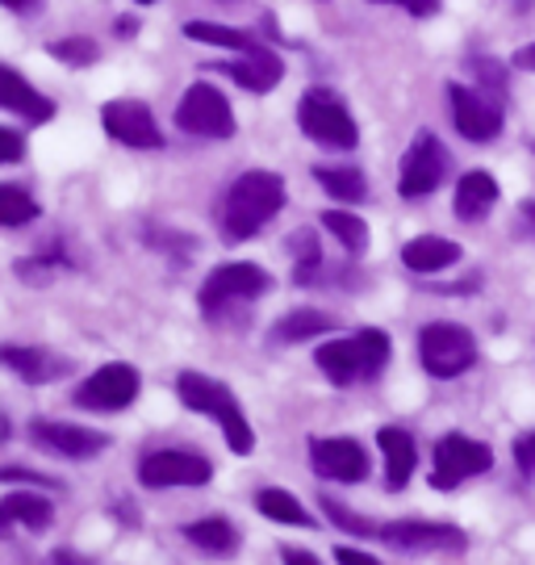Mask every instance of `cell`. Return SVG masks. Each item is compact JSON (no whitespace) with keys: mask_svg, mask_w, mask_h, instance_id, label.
Instances as JSON below:
<instances>
[{"mask_svg":"<svg viewBox=\"0 0 535 565\" xmlns=\"http://www.w3.org/2000/svg\"><path fill=\"white\" fill-rule=\"evenodd\" d=\"M139 4H151V0H139Z\"/></svg>","mask_w":535,"mask_h":565,"instance_id":"44","label":"cell"},{"mask_svg":"<svg viewBox=\"0 0 535 565\" xmlns=\"http://www.w3.org/2000/svg\"><path fill=\"white\" fill-rule=\"evenodd\" d=\"M51 520H55V507L46 503L42 494L18 490V494H9V499L0 503V532H9V527H18V524L30 527V532H46Z\"/></svg>","mask_w":535,"mask_h":565,"instance_id":"23","label":"cell"},{"mask_svg":"<svg viewBox=\"0 0 535 565\" xmlns=\"http://www.w3.org/2000/svg\"><path fill=\"white\" fill-rule=\"evenodd\" d=\"M0 364L13 369L21 382L30 385H51L72 373V361L51 352V348H39V343H4L0 348Z\"/></svg>","mask_w":535,"mask_h":565,"instance_id":"16","label":"cell"},{"mask_svg":"<svg viewBox=\"0 0 535 565\" xmlns=\"http://www.w3.org/2000/svg\"><path fill=\"white\" fill-rule=\"evenodd\" d=\"M4 9H25V4H34V0H0Z\"/></svg>","mask_w":535,"mask_h":565,"instance_id":"43","label":"cell"},{"mask_svg":"<svg viewBox=\"0 0 535 565\" xmlns=\"http://www.w3.org/2000/svg\"><path fill=\"white\" fill-rule=\"evenodd\" d=\"M184 541L189 545H197L201 553H218V557H231L238 548V527L231 520H218V515H210V520H197V524L184 527Z\"/></svg>","mask_w":535,"mask_h":565,"instance_id":"24","label":"cell"},{"mask_svg":"<svg viewBox=\"0 0 535 565\" xmlns=\"http://www.w3.org/2000/svg\"><path fill=\"white\" fill-rule=\"evenodd\" d=\"M322 226H327L352 256H364V252H368V223L356 218L352 210H327V214H322Z\"/></svg>","mask_w":535,"mask_h":565,"instance_id":"28","label":"cell"},{"mask_svg":"<svg viewBox=\"0 0 535 565\" xmlns=\"http://www.w3.org/2000/svg\"><path fill=\"white\" fill-rule=\"evenodd\" d=\"M523 218H527V231L535 235V202H523Z\"/></svg>","mask_w":535,"mask_h":565,"instance_id":"42","label":"cell"},{"mask_svg":"<svg viewBox=\"0 0 535 565\" xmlns=\"http://www.w3.org/2000/svg\"><path fill=\"white\" fill-rule=\"evenodd\" d=\"M285 205V181L277 172H243L231 193H226V205H222V231L226 239H252L264 226L272 223Z\"/></svg>","mask_w":535,"mask_h":565,"instance_id":"1","label":"cell"},{"mask_svg":"<svg viewBox=\"0 0 535 565\" xmlns=\"http://www.w3.org/2000/svg\"><path fill=\"white\" fill-rule=\"evenodd\" d=\"M226 76L235 84H243L247 93H272L280 84V76H285V67H280V60L268 51V46H252V51H243L235 63H226L222 67Z\"/></svg>","mask_w":535,"mask_h":565,"instance_id":"19","label":"cell"},{"mask_svg":"<svg viewBox=\"0 0 535 565\" xmlns=\"http://www.w3.org/2000/svg\"><path fill=\"white\" fill-rule=\"evenodd\" d=\"M377 445H381V457H385V486H389V490H402V486L410 482V469H415V461H418V448H415V440H410V431H402V427H381Z\"/></svg>","mask_w":535,"mask_h":565,"instance_id":"20","label":"cell"},{"mask_svg":"<svg viewBox=\"0 0 535 565\" xmlns=\"http://www.w3.org/2000/svg\"><path fill=\"white\" fill-rule=\"evenodd\" d=\"M298 126L322 147H335V151H352L360 142L356 118L352 109L339 102L331 88H310L298 102Z\"/></svg>","mask_w":535,"mask_h":565,"instance_id":"5","label":"cell"},{"mask_svg":"<svg viewBox=\"0 0 535 565\" xmlns=\"http://www.w3.org/2000/svg\"><path fill=\"white\" fill-rule=\"evenodd\" d=\"M310 465L318 478L327 482L356 486L368 478V452L352 440V436H327V440H310Z\"/></svg>","mask_w":535,"mask_h":565,"instance_id":"13","label":"cell"},{"mask_svg":"<svg viewBox=\"0 0 535 565\" xmlns=\"http://www.w3.org/2000/svg\"><path fill=\"white\" fill-rule=\"evenodd\" d=\"M46 51L60 63H67V67H84V63H93L100 55L93 39H63V42H51Z\"/></svg>","mask_w":535,"mask_h":565,"instance_id":"32","label":"cell"},{"mask_svg":"<svg viewBox=\"0 0 535 565\" xmlns=\"http://www.w3.org/2000/svg\"><path fill=\"white\" fill-rule=\"evenodd\" d=\"M377 536L385 545L397 548H464L469 536L452 524H427V520H397V524L377 527Z\"/></svg>","mask_w":535,"mask_h":565,"instance_id":"17","label":"cell"},{"mask_svg":"<svg viewBox=\"0 0 535 565\" xmlns=\"http://www.w3.org/2000/svg\"><path fill=\"white\" fill-rule=\"evenodd\" d=\"M0 482H30V486H51V490H60L51 478H42L34 469H18V465H4V469H0Z\"/></svg>","mask_w":535,"mask_h":565,"instance_id":"35","label":"cell"},{"mask_svg":"<svg viewBox=\"0 0 535 565\" xmlns=\"http://www.w3.org/2000/svg\"><path fill=\"white\" fill-rule=\"evenodd\" d=\"M39 214H42L39 202H34L25 189L0 184V226H25V223H34Z\"/></svg>","mask_w":535,"mask_h":565,"instance_id":"30","label":"cell"},{"mask_svg":"<svg viewBox=\"0 0 535 565\" xmlns=\"http://www.w3.org/2000/svg\"><path fill=\"white\" fill-rule=\"evenodd\" d=\"M497 202V181L485 168H473L457 181V218L460 223H477L485 218Z\"/></svg>","mask_w":535,"mask_h":565,"instance_id":"21","label":"cell"},{"mask_svg":"<svg viewBox=\"0 0 535 565\" xmlns=\"http://www.w3.org/2000/svg\"><path fill=\"white\" fill-rule=\"evenodd\" d=\"M139 369L135 364H100L97 373L76 390V403L84 411H105V415H118L126 406L139 398Z\"/></svg>","mask_w":535,"mask_h":565,"instance_id":"10","label":"cell"},{"mask_svg":"<svg viewBox=\"0 0 535 565\" xmlns=\"http://www.w3.org/2000/svg\"><path fill=\"white\" fill-rule=\"evenodd\" d=\"M55 565H97V562H84V557H76L72 548H60V553H55Z\"/></svg>","mask_w":535,"mask_h":565,"instance_id":"41","label":"cell"},{"mask_svg":"<svg viewBox=\"0 0 535 565\" xmlns=\"http://www.w3.org/2000/svg\"><path fill=\"white\" fill-rule=\"evenodd\" d=\"M490 465H494V452H490V445H481V440L464 436V431H448V436L436 445L431 486H436V490H452V486H460L464 478L485 473Z\"/></svg>","mask_w":535,"mask_h":565,"instance_id":"9","label":"cell"},{"mask_svg":"<svg viewBox=\"0 0 535 565\" xmlns=\"http://www.w3.org/2000/svg\"><path fill=\"white\" fill-rule=\"evenodd\" d=\"M289 252L298 256V281H301V285H310V281H314L310 273H314L318 264H322V252H318L314 231H298V235L289 239Z\"/></svg>","mask_w":535,"mask_h":565,"instance_id":"31","label":"cell"},{"mask_svg":"<svg viewBox=\"0 0 535 565\" xmlns=\"http://www.w3.org/2000/svg\"><path fill=\"white\" fill-rule=\"evenodd\" d=\"M280 557H285V565H322L314 553H301V548H285Z\"/></svg>","mask_w":535,"mask_h":565,"instance_id":"39","label":"cell"},{"mask_svg":"<svg viewBox=\"0 0 535 565\" xmlns=\"http://www.w3.org/2000/svg\"><path fill=\"white\" fill-rule=\"evenodd\" d=\"M515 63L523 67V72H535V42H532V46H523V51H518Z\"/></svg>","mask_w":535,"mask_h":565,"instance_id":"40","label":"cell"},{"mask_svg":"<svg viewBox=\"0 0 535 565\" xmlns=\"http://www.w3.org/2000/svg\"><path fill=\"white\" fill-rule=\"evenodd\" d=\"M322 331H335V319L331 315H318V310H289L277 327H272V343H301V340H314Z\"/></svg>","mask_w":535,"mask_h":565,"instance_id":"25","label":"cell"},{"mask_svg":"<svg viewBox=\"0 0 535 565\" xmlns=\"http://www.w3.org/2000/svg\"><path fill=\"white\" fill-rule=\"evenodd\" d=\"M0 109H9V114H21L25 121H51L55 118V102L51 97H42L34 84L25 81L21 72L13 67H4L0 63Z\"/></svg>","mask_w":535,"mask_h":565,"instance_id":"18","label":"cell"},{"mask_svg":"<svg viewBox=\"0 0 535 565\" xmlns=\"http://www.w3.org/2000/svg\"><path fill=\"white\" fill-rule=\"evenodd\" d=\"M100 126L109 139H118L121 147H135V151H156L163 147V135H159L156 114L142 102H130V97H118L100 109Z\"/></svg>","mask_w":535,"mask_h":565,"instance_id":"11","label":"cell"},{"mask_svg":"<svg viewBox=\"0 0 535 565\" xmlns=\"http://www.w3.org/2000/svg\"><path fill=\"white\" fill-rule=\"evenodd\" d=\"M448 168H452V156H448V147L431 135V130H418L415 142L406 147V156H402V172H397V193L406 198V202H415V198H427V193H436L439 184L448 181Z\"/></svg>","mask_w":535,"mask_h":565,"instance_id":"7","label":"cell"},{"mask_svg":"<svg viewBox=\"0 0 535 565\" xmlns=\"http://www.w3.org/2000/svg\"><path fill=\"white\" fill-rule=\"evenodd\" d=\"M418 356H422V369L439 377V382H452L464 369L477 364V340L469 327L460 323H431L422 327L418 335Z\"/></svg>","mask_w":535,"mask_h":565,"instance_id":"6","label":"cell"},{"mask_svg":"<svg viewBox=\"0 0 535 565\" xmlns=\"http://www.w3.org/2000/svg\"><path fill=\"white\" fill-rule=\"evenodd\" d=\"M515 461L535 473V436H527V440H515Z\"/></svg>","mask_w":535,"mask_h":565,"instance_id":"38","label":"cell"},{"mask_svg":"<svg viewBox=\"0 0 535 565\" xmlns=\"http://www.w3.org/2000/svg\"><path fill=\"white\" fill-rule=\"evenodd\" d=\"M176 126L184 135H197V139H231L235 114L214 84H193L176 105Z\"/></svg>","mask_w":535,"mask_h":565,"instance_id":"8","label":"cell"},{"mask_svg":"<svg viewBox=\"0 0 535 565\" xmlns=\"http://www.w3.org/2000/svg\"><path fill=\"white\" fill-rule=\"evenodd\" d=\"M448 102H452V121L469 142H490L502 135V109L485 93H473L464 84H448Z\"/></svg>","mask_w":535,"mask_h":565,"instance_id":"14","label":"cell"},{"mask_svg":"<svg viewBox=\"0 0 535 565\" xmlns=\"http://www.w3.org/2000/svg\"><path fill=\"white\" fill-rule=\"evenodd\" d=\"M142 486L151 490H168V486H205L214 478V465L197 457V452H180V448H163V452H147L139 465Z\"/></svg>","mask_w":535,"mask_h":565,"instance_id":"12","label":"cell"},{"mask_svg":"<svg viewBox=\"0 0 535 565\" xmlns=\"http://www.w3.org/2000/svg\"><path fill=\"white\" fill-rule=\"evenodd\" d=\"M259 515H268L272 524H293V527H314V515L306 511V507L293 499V494H285L277 486H268V490H259Z\"/></svg>","mask_w":535,"mask_h":565,"instance_id":"26","label":"cell"},{"mask_svg":"<svg viewBox=\"0 0 535 565\" xmlns=\"http://www.w3.org/2000/svg\"><path fill=\"white\" fill-rule=\"evenodd\" d=\"M272 289V277L259 264H222L201 285V315L210 323H222L231 310L256 302L259 294Z\"/></svg>","mask_w":535,"mask_h":565,"instance_id":"4","label":"cell"},{"mask_svg":"<svg viewBox=\"0 0 535 565\" xmlns=\"http://www.w3.org/2000/svg\"><path fill=\"white\" fill-rule=\"evenodd\" d=\"M335 562L339 565H381L377 557H368V553H360V548H347V545L335 548Z\"/></svg>","mask_w":535,"mask_h":565,"instance_id":"37","label":"cell"},{"mask_svg":"<svg viewBox=\"0 0 535 565\" xmlns=\"http://www.w3.org/2000/svg\"><path fill=\"white\" fill-rule=\"evenodd\" d=\"M389 356H394L389 335L377 331V327H364L356 335L322 343L318 348V369L335 385H352V382H364V377H377L381 369L389 364Z\"/></svg>","mask_w":535,"mask_h":565,"instance_id":"3","label":"cell"},{"mask_svg":"<svg viewBox=\"0 0 535 565\" xmlns=\"http://www.w3.org/2000/svg\"><path fill=\"white\" fill-rule=\"evenodd\" d=\"M184 34L193 42H210V46H226V51H252V46H259L247 30H235V25H218V21H189L184 25Z\"/></svg>","mask_w":535,"mask_h":565,"instance_id":"27","label":"cell"},{"mask_svg":"<svg viewBox=\"0 0 535 565\" xmlns=\"http://www.w3.org/2000/svg\"><path fill=\"white\" fill-rule=\"evenodd\" d=\"M314 181L335 198V202H364L368 184L356 168H314Z\"/></svg>","mask_w":535,"mask_h":565,"instance_id":"29","label":"cell"},{"mask_svg":"<svg viewBox=\"0 0 535 565\" xmlns=\"http://www.w3.org/2000/svg\"><path fill=\"white\" fill-rule=\"evenodd\" d=\"M322 511H327V520H331V524L343 527V532H352V536H373V532H377V527L364 524L360 515H352V511H347L343 503H335V499H322Z\"/></svg>","mask_w":535,"mask_h":565,"instance_id":"33","label":"cell"},{"mask_svg":"<svg viewBox=\"0 0 535 565\" xmlns=\"http://www.w3.org/2000/svg\"><path fill=\"white\" fill-rule=\"evenodd\" d=\"M373 4H402V9L415 13V18H431L439 9V0H373Z\"/></svg>","mask_w":535,"mask_h":565,"instance_id":"36","label":"cell"},{"mask_svg":"<svg viewBox=\"0 0 535 565\" xmlns=\"http://www.w3.org/2000/svg\"><path fill=\"white\" fill-rule=\"evenodd\" d=\"M176 394H180V403L189 406V411L218 419L222 431H226V445H231V452L247 457V452L256 448V431H252V424H247V415H243L238 398L231 394V385L214 382V377H205V373H180Z\"/></svg>","mask_w":535,"mask_h":565,"instance_id":"2","label":"cell"},{"mask_svg":"<svg viewBox=\"0 0 535 565\" xmlns=\"http://www.w3.org/2000/svg\"><path fill=\"white\" fill-rule=\"evenodd\" d=\"M21 160H25V142H21V135H13V130L0 126V163H21Z\"/></svg>","mask_w":535,"mask_h":565,"instance_id":"34","label":"cell"},{"mask_svg":"<svg viewBox=\"0 0 535 565\" xmlns=\"http://www.w3.org/2000/svg\"><path fill=\"white\" fill-rule=\"evenodd\" d=\"M460 260V247L452 239H443V235H418L402 247V264L410 268V273H443V268H452Z\"/></svg>","mask_w":535,"mask_h":565,"instance_id":"22","label":"cell"},{"mask_svg":"<svg viewBox=\"0 0 535 565\" xmlns=\"http://www.w3.org/2000/svg\"><path fill=\"white\" fill-rule=\"evenodd\" d=\"M30 436H34L42 448H51V452H60V457H72V461H88V457H100V452L109 448V436H105V431L76 427V424H55V419H34V424H30Z\"/></svg>","mask_w":535,"mask_h":565,"instance_id":"15","label":"cell"}]
</instances>
